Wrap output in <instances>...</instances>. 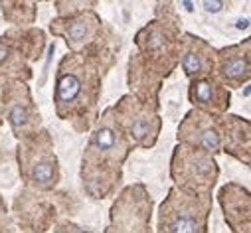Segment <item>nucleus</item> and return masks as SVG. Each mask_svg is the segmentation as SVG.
I'll return each instance as SVG.
<instances>
[{"instance_id":"nucleus-1","label":"nucleus","mask_w":251,"mask_h":233,"mask_svg":"<svg viewBox=\"0 0 251 233\" xmlns=\"http://www.w3.org/2000/svg\"><path fill=\"white\" fill-rule=\"evenodd\" d=\"M101 75L91 57L70 53L61 60L55 75V111L59 119L72 121L77 131H87L95 121Z\"/></svg>"},{"instance_id":"nucleus-2","label":"nucleus","mask_w":251,"mask_h":233,"mask_svg":"<svg viewBox=\"0 0 251 233\" xmlns=\"http://www.w3.org/2000/svg\"><path fill=\"white\" fill-rule=\"evenodd\" d=\"M131 150L113 109H107L83 152L81 178L91 198H107L121 182V164Z\"/></svg>"},{"instance_id":"nucleus-3","label":"nucleus","mask_w":251,"mask_h":233,"mask_svg":"<svg viewBox=\"0 0 251 233\" xmlns=\"http://www.w3.org/2000/svg\"><path fill=\"white\" fill-rule=\"evenodd\" d=\"M210 196L172 190L160 206L158 233H208Z\"/></svg>"},{"instance_id":"nucleus-4","label":"nucleus","mask_w":251,"mask_h":233,"mask_svg":"<svg viewBox=\"0 0 251 233\" xmlns=\"http://www.w3.org/2000/svg\"><path fill=\"white\" fill-rule=\"evenodd\" d=\"M172 178L184 192L210 196L218 178L216 160L208 152L180 144L172 156Z\"/></svg>"},{"instance_id":"nucleus-5","label":"nucleus","mask_w":251,"mask_h":233,"mask_svg":"<svg viewBox=\"0 0 251 233\" xmlns=\"http://www.w3.org/2000/svg\"><path fill=\"white\" fill-rule=\"evenodd\" d=\"M20 172L28 186L36 190H51L59 180V166L51 140L46 133L34 135L20 144Z\"/></svg>"},{"instance_id":"nucleus-6","label":"nucleus","mask_w":251,"mask_h":233,"mask_svg":"<svg viewBox=\"0 0 251 233\" xmlns=\"http://www.w3.org/2000/svg\"><path fill=\"white\" fill-rule=\"evenodd\" d=\"M113 113L131 146L137 144L151 148L156 142L160 133V116L156 115V107H149V103L127 95L119 101L117 107H113Z\"/></svg>"},{"instance_id":"nucleus-7","label":"nucleus","mask_w":251,"mask_h":233,"mask_svg":"<svg viewBox=\"0 0 251 233\" xmlns=\"http://www.w3.org/2000/svg\"><path fill=\"white\" fill-rule=\"evenodd\" d=\"M2 111L18 139H30L38 135L40 127V113L30 97L28 87L22 81H16L12 85H4L2 93Z\"/></svg>"},{"instance_id":"nucleus-8","label":"nucleus","mask_w":251,"mask_h":233,"mask_svg":"<svg viewBox=\"0 0 251 233\" xmlns=\"http://www.w3.org/2000/svg\"><path fill=\"white\" fill-rule=\"evenodd\" d=\"M178 140L184 146L198 148L208 154H216L222 146V135L218 121L212 119V115H206L202 111H190L178 129Z\"/></svg>"},{"instance_id":"nucleus-9","label":"nucleus","mask_w":251,"mask_h":233,"mask_svg":"<svg viewBox=\"0 0 251 233\" xmlns=\"http://www.w3.org/2000/svg\"><path fill=\"white\" fill-rule=\"evenodd\" d=\"M50 30L66 40L72 53H81V49L85 46H89L91 42L97 40V36L101 32V18L91 10L89 12L83 10L79 14H72L66 20L51 22Z\"/></svg>"},{"instance_id":"nucleus-10","label":"nucleus","mask_w":251,"mask_h":233,"mask_svg":"<svg viewBox=\"0 0 251 233\" xmlns=\"http://www.w3.org/2000/svg\"><path fill=\"white\" fill-rule=\"evenodd\" d=\"M178 55L184 73L192 81L212 75V70L216 66V51L202 38L192 34H186L184 38H180Z\"/></svg>"},{"instance_id":"nucleus-11","label":"nucleus","mask_w":251,"mask_h":233,"mask_svg":"<svg viewBox=\"0 0 251 233\" xmlns=\"http://www.w3.org/2000/svg\"><path fill=\"white\" fill-rule=\"evenodd\" d=\"M218 79L227 87H239L249 81V40L224 47L216 53Z\"/></svg>"},{"instance_id":"nucleus-12","label":"nucleus","mask_w":251,"mask_h":233,"mask_svg":"<svg viewBox=\"0 0 251 233\" xmlns=\"http://www.w3.org/2000/svg\"><path fill=\"white\" fill-rule=\"evenodd\" d=\"M190 101L198 107V111L206 115H222L229 107V89L216 77L208 75L202 79H194L190 85Z\"/></svg>"},{"instance_id":"nucleus-13","label":"nucleus","mask_w":251,"mask_h":233,"mask_svg":"<svg viewBox=\"0 0 251 233\" xmlns=\"http://www.w3.org/2000/svg\"><path fill=\"white\" fill-rule=\"evenodd\" d=\"M227 223L237 233H249V194L237 184H227L220 192Z\"/></svg>"},{"instance_id":"nucleus-14","label":"nucleus","mask_w":251,"mask_h":233,"mask_svg":"<svg viewBox=\"0 0 251 233\" xmlns=\"http://www.w3.org/2000/svg\"><path fill=\"white\" fill-rule=\"evenodd\" d=\"M220 135H224V146L229 154L249 162V123L239 119L237 115H224L218 123Z\"/></svg>"},{"instance_id":"nucleus-15","label":"nucleus","mask_w":251,"mask_h":233,"mask_svg":"<svg viewBox=\"0 0 251 233\" xmlns=\"http://www.w3.org/2000/svg\"><path fill=\"white\" fill-rule=\"evenodd\" d=\"M30 77L28 66H26V53L24 49L14 42V38L0 36V75H10V77Z\"/></svg>"},{"instance_id":"nucleus-16","label":"nucleus","mask_w":251,"mask_h":233,"mask_svg":"<svg viewBox=\"0 0 251 233\" xmlns=\"http://www.w3.org/2000/svg\"><path fill=\"white\" fill-rule=\"evenodd\" d=\"M59 233H91V231H85V229H81V227H77V225H64V229H61Z\"/></svg>"},{"instance_id":"nucleus-17","label":"nucleus","mask_w":251,"mask_h":233,"mask_svg":"<svg viewBox=\"0 0 251 233\" xmlns=\"http://www.w3.org/2000/svg\"><path fill=\"white\" fill-rule=\"evenodd\" d=\"M222 6H224V2H204V8L208 12H218V10H222Z\"/></svg>"},{"instance_id":"nucleus-18","label":"nucleus","mask_w":251,"mask_h":233,"mask_svg":"<svg viewBox=\"0 0 251 233\" xmlns=\"http://www.w3.org/2000/svg\"><path fill=\"white\" fill-rule=\"evenodd\" d=\"M2 93H4V83L2 77H0V123H2Z\"/></svg>"}]
</instances>
